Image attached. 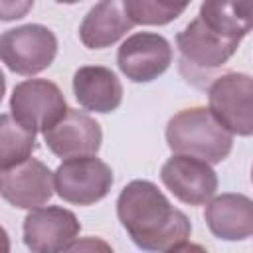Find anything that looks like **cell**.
<instances>
[{
    "label": "cell",
    "mask_w": 253,
    "mask_h": 253,
    "mask_svg": "<svg viewBox=\"0 0 253 253\" xmlns=\"http://www.w3.org/2000/svg\"><path fill=\"white\" fill-rule=\"evenodd\" d=\"M77 215L61 206L32 210L22 223L24 243L32 253H65L79 237Z\"/></svg>",
    "instance_id": "obj_7"
},
{
    "label": "cell",
    "mask_w": 253,
    "mask_h": 253,
    "mask_svg": "<svg viewBox=\"0 0 253 253\" xmlns=\"http://www.w3.org/2000/svg\"><path fill=\"white\" fill-rule=\"evenodd\" d=\"M132 20L125 12V4L119 0H107L95 4L79 26V40L89 49H103L117 43L126 32L132 30Z\"/></svg>",
    "instance_id": "obj_15"
},
{
    "label": "cell",
    "mask_w": 253,
    "mask_h": 253,
    "mask_svg": "<svg viewBox=\"0 0 253 253\" xmlns=\"http://www.w3.org/2000/svg\"><path fill=\"white\" fill-rule=\"evenodd\" d=\"M65 253H115V251L105 239L89 235V237L77 239Z\"/></svg>",
    "instance_id": "obj_19"
},
{
    "label": "cell",
    "mask_w": 253,
    "mask_h": 253,
    "mask_svg": "<svg viewBox=\"0 0 253 253\" xmlns=\"http://www.w3.org/2000/svg\"><path fill=\"white\" fill-rule=\"evenodd\" d=\"M160 180L176 200L188 206L208 204L217 190V174L211 164L182 154H174L162 164Z\"/></svg>",
    "instance_id": "obj_9"
},
{
    "label": "cell",
    "mask_w": 253,
    "mask_h": 253,
    "mask_svg": "<svg viewBox=\"0 0 253 253\" xmlns=\"http://www.w3.org/2000/svg\"><path fill=\"white\" fill-rule=\"evenodd\" d=\"M53 190V172L42 160L30 158L14 168L0 170V194L14 208L38 210L49 202Z\"/></svg>",
    "instance_id": "obj_10"
},
{
    "label": "cell",
    "mask_w": 253,
    "mask_h": 253,
    "mask_svg": "<svg viewBox=\"0 0 253 253\" xmlns=\"http://www.w3.org/2000/svg\"><path fill=\"white\" fill-rule=\"evenodd\" d=\"M172 63L170 42L154 32H136L128 36L119 51L117 65L132 83H150L158 79Z\"/></svg>",
    "instance_id": "obj_8"
},
{
    "label": "cell",
    "mask_w": 253,
    "mask_h": 253,
    "mask_svg": "<svg viewBox=\"0 0 253 253\" xmlns=\"http://www.w3.org/2000/svg\"><path fill=\"white\" fill-rule=\"evenodd\" d=\"M204 219L223 241H243L253 235V200L245 194H219L208 202Z\"/></svg>",
    "instance_id": "obj_13"
},
{
    "label": "cell",
    "mask_w": 253,
    "mask_h": 253,
    "mask_svg": "<svg viewBox=\"0 0 253 253\" xmlns=\"http://www.w3.org/2000/svg\"><path fill=\"white\" fill-rule=\"evenodd\" d=\"M198 18L215 34L241 42L253 30L251 0H208L200 6Z\"/></svg>",
    "instance_id": "obj_16"
},
{
    "label": "cell",
    "mask_w": 253,
    "mask_h": 253,
    "mask_svg": "<svg viewBox=\"0 0 253 253\" xmlns=\"http://www.w3.org/2000/svg\"><path fill=\"white\" fill-rule=\"evenodd\" d=\"M77 103L93 113H113L123 103V85L115 71L103 65H83L73 73Z\"/></svg>",
    "instance_id": "obj_14"
},
{
    "label": "cell",
    "mask_w": 253,
    "mask_h": 253,
    "mask_svg": "<svg viewBox=\"0 0 253 253\" xmlns=\"http://www.w3.org/2000/svg\"><path fill=\"white\" fill-rule=\"evenodd\" d=\"M166 253H208V249L200 243H192V241H184L172 249H168Z\"/></svg>",
    "instance_id": "obj_20"
},
{
    "label": "cell",
    "mask_w": 253,
    "mask_h": 253,
    "mask_svg": "<svg viewBox=\"0 0 253 253\" xmlns=\"http://www.w3.org/2000/svg\"><path fill=\"white\" fill-rule=\"evenodd\" d=\"M117 215L130 241L146 253H166L192 233L190 217L150 180H132L121 190Z\"/></svg>",
    "instance_id": "obj_1"
},
{
    "label": "cell",
    "mask_w": 253,
    "mask_h": 253,
    "mask_svg": "<svg viewBox=\"0 0 253 253\" xmlns=\"http://www.w3.org/2000/svg\"><path fill=\"white\" fill-rule=\"evenodd\" d=\"M36 150V132L24 128L10 113L0 117V170L14 168L32 158Z\"/></svg>",
    "instance_id": "obj_17"
},
{
    "label": "cell",
    "mask_w": 253,
    "mask_h": 253,
    "mask_svg": "<svg viewBox=\"0 0 253 253\" xmlns=\"http://www.w3.org/2000/svg\"><path fill=\"white\" fill-rule=\"evenodd\" d=\"M211 115L237 136H253V77L229 71L215 77L208 89Z\"/></svg>",
    "instance_id": "obj_5"
},
{
    "label": "cell",
    "mask_w": 253,
    "mask_h": 253,
    "mask_svg": "<svg viewBox=\"0 0 253 253\" xmlns=\"http://www.w3.org/2000/svg\"><path fill=\"white\" fill-rule=\"evenodd\" d=\"M166 142L174 154L192 156L208 164L225 160L233 148V134L206 107L178 111L166 125Z\"/></svg>",
    "instance_id": "obj_2"
},
{
    "label": "cell",
    "mask_w": 253,
    "mask_h": 253,
    "mask_svg": "<svg viewBox=\"0 0 253 253\" xmlns=\"http://www.w3.org/2000/svg\"><path fill=\"white\" fill-rule=\"evenodd\" d=\"M55 192L63 202L91 206L107 198L113 186V170L97 156L63 160L55 172Z\"/></svg>",
    "instance_id": "obj_6"
},
{
    "label": "cell",
    "mask_w": 253,
    "mask_h": 253,
    "mask_svg": "<svg viewBox=\"0 0 253 253\" xmlns=\"http://www.w3.org/2000/svg\"><path fill=\"white\" fill-rule=\"evenodd\" d=\"M43 140L47 148L63 160L85 158L99 152L103 142V130L91 115L69 109L61 121H57L51 128L43 132Z\"/></svg>",
    "instance_id": "obj_11"
},
{
    "label": "cell",
    "mask_w": 253,
    "mask_h": 253,
    "mask_svg": "<svg viewBox=\"0 0 253 253\" xmlns=\"http://www.w3.org/2000/svg\"><path fill=\"white\" fill-rule=\"evenodd\" d=\"M176 45L184 65H192L200 71H211L225 65L235 55L239 42L215 34L196 16L176 34Z\"/></svg>",
    "instance_id": "obj_12"
},
{
    "label": "cell",
    "mask_w": 253,
    "mask_h": 253,
    "mask_svg": "<svg viewBox=\"0 0 253 253\" xmlns=\"http://www.w3.org/2000/svg\"><path fill=\"white\" fill-rule=\"evenodd\" d=\"M0 55L12 73L30 77L53 63L57 55V38L47 26L24 24L2 34Z\"/></svg>",
    "instance_id": "obj_3"
},
{
    "label": "cell",
    "mask_w": 253,
    "mask_h": 253,
    "mask_svg": "<svg viewBox=\"0 0 253 253\" xmlns=\"http://www.w3.org/2000/svg\"><path fill=\"white\" fill-rule=\"evenodd\" d=\"M123 4L132 24H142V26L170 24L188 8V4H178L168 0H123Z\"/></svg>",
    "instance_id": "obj_18"
},
{
    "label": "cell",
    "mask_w": 253,
    "mask_h": 253,
    "mask_svg": "<svg viewBox=\"0 0 253 253\" xmlns=\"http://www.w3.org/2000/svg\"><path fill=\"white\" fill-rule=\"evenodd\" d=\"M251 180H253V168H251Z\"/></svg>",
    "instance_id": "obj_21"
},
{
    "label": "cell",
    "mask_w": 253,
    "mask_h": 253,
    "mask_svg": "<svg viewBox=\"0 0 253 253\" xmlns=\"http://www.w3.org/2000/svg\"><path fill=\"white\" fill-rule=\"evenodd\" d=\"M61 89L47 79H26L12 89L10 115L32 132H45L67 113Z\"/></svg>",
    "instance_id": "obj_4"
}]
</instances>
